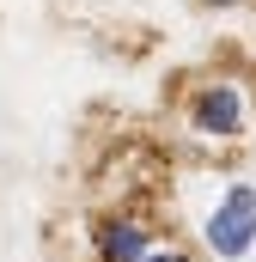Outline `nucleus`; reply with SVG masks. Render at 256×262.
<instances>
[{"instance_id": "obj_1", "label": "nucleus", "mask_w": 256, "mask_h": 262, "mask_svg": "<svg viewBox=\"0 0 256 262\" xmlns=\"http://www.w3.org/2000/svg\"><path fill=\"white\" fill-rule=\"evenodd\" d=\"M201 244L220 262H238L256 244V183H226V189H220L207 226H201Z\"/></svg>"}, {"instance_id": "obj_5", "label": "nucleus", "mask_w": 256, "mask_h": 262, "mask_svg": "<svg viewBox=\"0 0 256 262\" xmlns=\"http://www.w3.org/2000/svg\"><path fill=\"white\" fill-rule=\"evenodd\" d=\"M207 6H244V0H207Z\"/></svg>"}, {"instance_id": "obj_4", "label": "nucleus", "mask_w": 256, "mask_h": 262, "mask_svg": "<svg viewBox=\"0 0 256 262\" xmlns=\"http://www.w3.org/2000/svg\"><path fill=\"white\" fill-rule=\"evenodd\" d=\"M146 262H189V250H183V244H159Z\"/></svg>"}, {"instance_id": "obj_3", "label": "nucleus", "mask_w": 256, "mask_h": 262, "mask_svg": "<svg viewBox=\"0 0 256 262\" xmlns=\"http://www.w3.org/2000/svg\"><path fill=\"white\" fill-rule=\"evenodd\" d=\"M92 250H98V262H146L159 244H153V226L140 213H104L92 226Z\"/></svg>"}, {"instance_id": "obj_2", "label": "nucleus", "mask_w": 256, "mask_h": 262, "mask_svg": "<svg viewBox=\"0 0 256 262\" xmlns=\"http://www.w3.org/2000/svg\"><path fill=\"white\" fill-rule=\"evenodd\" d=\"M183 116H189V128L207 134V140H238L244 122H250V104H244V92H238L232 79H201L189 92V104H183Z\"/></svg>"}]
</instances>
